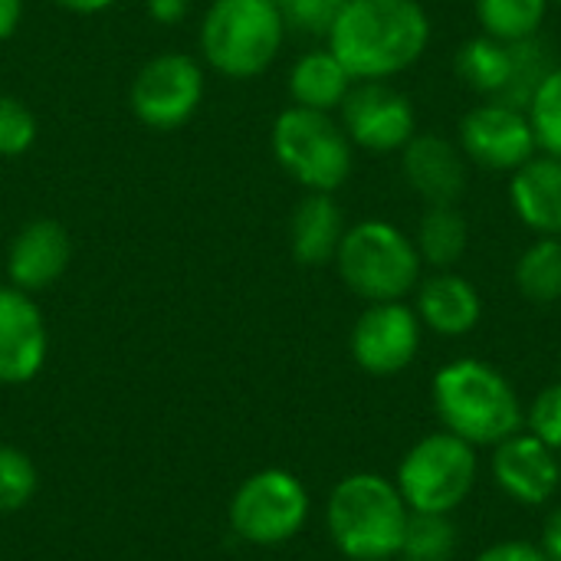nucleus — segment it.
<instances>
[{"instance_id": "1", "label": "nucleus", "mask_w": 561, "mask_h": 561, "mask_svg": "<svg viewBox=\"0 0 561 561\" xmlns=\"http://www.w3.org/2000/svg\"><path fill=\"white\" fill-rule=\"evenodd\" d=\"M431 43L417 0H345L329 30V49L355 82H385L414 66Z\"/></svg>"}, {"instance_id": "2", "label": "nucleus", "mask_w": 561, "mask_h": 561, "mask_svg": "<svg viewBox=\"0 0 561 561\" xmlns=\"http://www.w3.org/2000/svg\"><path fill=\"white\" fill-rule=\"evenodd\" d=\"M431 394L444 431L457 434L473 447H496L506 437L519 434L526 421L523 404L506 375L480 358H460L444 365L434 378Z\"/></svg>"}, {"instance_id": "3", "label": "nucleus", "mask_w": 561, "mask_h": 561, "mask_svg": "<svg viewBox=\"0 0 561 561\" xmlns=\"http://www.w3.org/2000/svg\"><path fill=\"white\" fill-rule=\"evenodd\" d=\"M408 503L398 486L378 473L345 477L325 510V526L335 549L352 561H388L401 552Z\"/></svg>"}, {"instance_id": "4", "label": "nucleus", "mask_w": 561, "mask_h": 561, "mask_svg": "<svg viewBox=\"0 0 561 561\" xmlns=\"http://www.w3.org/2000/svg\"><path fill=\"white\" fill-rule=\"evenodd\" d=\"M286 23L270 0H214L201 23V53L227 79H253L273 66Z\"/></svg>"}, {"instance_id": "5", "label": "nucleus", "mask_w": 561, "mask_h": 561, "mask_svg": "<svg viewBox=\"0 0 561 561\" xmlns=\"http://www.w3.org/2000/svg\"><path fill=\"white\" fill-rule=\"evenodd\" d=\"M342 283L368 302H398L421 279V253L414 240L388 220H362L345 230L339 253Z\"/></svg>"}, {"instance_id": "6", "label": "nucleus", "mask_w": 561, "mask_h": 561, "mask_svg": "<svg viewBox=\"0 0 561 561\" xmlns=\"http://www.w3.org/2000/svg\"><path fill=\"white\" fill-rule=\"evenodd\" d=\"M273 154L309 194H335L352 174V141L329 112L302 105L279 112L273 122Z\"/></svg>"}, {"instance_id": "7", "label": "nucleus", "mask_w": 561, "mask_h": 561, "mask_svg": "<svg viewBox=\"0 0 561 561\" xmlns=\"http://www.w3.org/2000/svg\"><path fill=\"white\" fill-rule=\"evenodd\" d=\"M477 483L473 444L450 431L421 437L398 467V493L411 513H444L450 516Z\"/></svg>"}, {"instance_id": "8", "label": "nucleus", "mask_w": 561, "mask_h": 561, "mask_svg": "<svg viewBox=\"0 0 561 561\" xmlns=\"http://www.w3.org/2000/svg\"><path fill=\"white\" fill-rule=\"evenodd\" d=\"M309 519V493L289 470H260L247 477L230 500V526L250 546H283Z\"/></svg>"}, {"instance_id": "9", "label": "nucleus", "mask_w": 561, "mask_h": 561, "mask_svg": "<svg viewBox=\"0 0 561 561\" xmlns=\"http://www.w3.org/2000/svg\"><path fill=\"white\" fill-rule=\"evenodd\" d=\"M204 99V69L194 56L161 53L131 82V112L154 131L187 125Z\"/></svg>"}, {"instance_id": "10", "label": "nucleus", "mask_w": 561, "mask_h": 561, "mask_svg": "<svg viewBox=\"0 0 561 561\" xmlns=\"http://www.w3.org/2000/svg\"><path fill=\"white\" fill-rule=\"evenodd\" d=\"M460 151L486 171H516L536 158L539 141L526 108L503 102H483L460 122Z\"/></svg>"}, {"instance_id": "11", "label": "nucleus", "mask_w": 561, "mask_h": 561, "mask_svg": "<svg viewBox=\"0 0 561 561\" xmlns=\"http://www.w3.org/2000/svg\"><path fill=\"white\" fill-rule=\"evenodd\" d=\"M339 108L348 141L365 151H401L414 138V105L388 82H355Z\"/></svg>"}, {"instance_id": "12", "label": "nucleus", "mask_w": 561, "mask_h": 561, "mask_svg": "<svg viewBox=\"0 0 561 561\" xmlns=\"http://www.w3.org/2000/svg\"><path fill=\"white\" fill-rule=\"evenodd\" d=\"M421 348V319L411 306L371 302L352 329V355L368 375L404 371Z\"/></svg>"}, {"instance_id": "13", "label": "nucleus", "mask_w": 561, "mask_h": 561, "mask_svg": "<svg viewBox=\"0 0 561 561\" xmlns=\"http://www.w3.org/2000/svg\"><path fill=\"white\" fill-rule=\"evenodd\" d=\"M49 355L39 306L16 286H0V385L33 381Z\"/></svg>"}, {"instance_id": "14", "label": "nucleus", "mask_w": 561, "mask_h": 561, "mask_svg": "<svg viewBox=\"0 0 561 561\" xmlns=\"http://www.w3.org/2000/svg\"><path fill=\"white\" fill-rule=\"evenodd\" d=\"M493 477L506 496L523 506H542L556 496L561 483V460L549 444L533 434H513L496 444Z\"/></svg>"}, {"instance_id": "15", "label": "nucleus", "mask_w": 561, "mask_h": 561, "mask_svg": "<svg viewBox=\"0 0 561 561\" xmlns=\"http://www.w3.org/2000/svg\"><path fill=\"white\" fill-rule=\"evenodd\" d=\"M401 168L427 207L457 204L467 191V158L454 141L440 135H414L401 148Z\"/></svg>"}, {"instance_id": "16", "label": "nucleus", "mask_w": 561, "mask_h": 561, "mask_svg": "<svg viewBox=\"0 0 561 561\" xmlns=\"http://www.w3.org/2000/svg\"><path fill=\"white\" fill-rule=\"evenodd\" d=\"M72 260V240L62 224L56 220H33L26 224L7 253L10 283L23 293H39L53 286Z\"/></svg>"}, {"instance_id": "17", "label": "nucleus", "mask_w": 561, "mask_h": 561, "mask_svg": "<svg viewBox=\"0 0 561 561\" xmlns=\"http://www.w3.org/2000/svg\"><path fill=\"white\" fill-rule=\"evenodd\" d=\"M510 201L516 217L539 237H561V158L536 154L513 171Z\"/></svg>"}, {"instance_id": "18", "label": "nucleus", "mask_w": 561, "mask_h": 561, "mask_svg": "<svg viewBox=\"0 0 561 561\" xmlns=\"http://www.w3.org/2000/svg\"><path fill=\"white\" fill-rule=\"evenodd\" d=\"M480 316H483V299L470 279L450 270H440L437 276L421 283L417 319L437 335H447V339L467 335L477 329Z\"/></svg>"}, {"instance_id": "19", "label": "nucleus", "mask_w": 561, "mask_h": 561, "mask_svg": "<svg viewBox=\"0 0 561 561\" xmlns=\"http://www.w3.org/2000/svg\"><path fill=\"white\" fill-rule=\"evenodd\" d=\"M342 237H345V220L332 194H309L299 201L289 220V247L302 266L332 263Z\"/></svg>"}, {"instance_id": "20", "label": "nucleus", "mask_w": 561, "mask_h": 561, "mask_svg": "<svg viewBox=\"0 0 561 561\" xmlns=\"http://www.w3.org/2000/svg\"><path fill=\"white\" fill-rule=\"evenodd\" d=\"M352 85H355V79L335 59L332 49L306 53L302 59H296V66L289 72V95H293V102L302 105V108H316V112L339 108Z\"/></svg>"}, {"instance_id": "21", "label": "nucleus", "mask_w": 561, "mask_h": 561, "mask_svg": "<svg viewBox=\"0 0 561 561\" xmlns=\"http://www.w3.org/2000/svg\"><path fill=\"white\" fill-rule=\"evenodd\" d=\"M457 76L480 95L500 99L513 76V43L493 39V36H473L457 49L454 59Z\"/></svg>"}, {"instance_id": "22", "label": "nucleus", "mask_w": 561, "mask_h": 561, "mask_svg": "<svg viewBox=\"0 0 561 561\" xmlns=\"http://www.w3.org/2000/svg\"><path fill=\"white\" fill-rule=\"evenodd\" d=\"M467 243H470V227L467 217L457 210V204H440L424 210L414 240L421 263H431L434 270H450L454 263L463 260Z\"/></svg>"}, {"instance_id": "23", "label": "nucleus", "mask_w": 561, "mask_h": 561, "mask_svg": "<svg viewBox=\"0 0 561 561\" xmlns=\"http://www.w3.org/2000/svg\"><path fill=\"white\" fill-rule=\"evenodd\" d=\"M549 0H477V20L486 36L503 43H523L539 36Z\"/></svg>"}, {"instance_id": "24", "label": "nucleus", "mask_w": 561, "mask_h": 561, "mask_svg": "<svg viewBox=\"0 0 561 561\" xmlns=\"http://www.w3.org/2000/svg\"><path fill=\"white\" fill-rule=\"evenodd\" d=\"M516 286L529 302L549 306L561 299V240L539 237L516 263Z\"/></svg>"}, {"instance_id": "25", "label": "nucleus", "mask_w": 561, "mask_h": 561, "mask_svg": "<svg viewBox=\"0 0 561 561\" xmlns=\"http://www.w3.org/2000/svg\"><path fill=\"white\" fill-rule=\"evenodd\" d=\"M552 69H556L552 46L542 36L513 43V76H510V85L503 89V95L493 99V102H503V105H513V108H529L536 89L542 85V79Z\"/></svg>"}, {"instance_id": "26", "label": "nucleus", "mask_w": 561, "mask_h": 561, "mask_svg": "<svg viewBox=\"0 0 561 561\" xmlns=\"http://www.w3.org/2000/svg\"><path fill=\"white\" fill-rule=\"evenodd\" d=\"M398 556L404 561H450L457 556V526L444 513H411Z\"/></svg>"}, {"instance_id": "27", "label": "nucleus", "mask_w": 561, "mask_h": 561, "mask_svg": "<svg viewBox=\"0 0 561 561\" xmlns=\"http://www.w3.org/2000/svg\"><path fill=\"white\" fill-rule=\"evenodd\" d=\"M36 486L39 477L33 460L16 447L0 444V516L20 513L36 496Z\"/></svg>"}, {"instance_id": "28", "label": "nucleus", "mask_w": 561, "mask_h": 561, "mask_svg": "<svg viewBox=\"0 0 561 561\" xmlns=\"http://www.w3.org/2000/svg\"><path fill=\"white\" fill-rule=\"evenodd\" d=\"M529 122L536 131V141L546 154L561 158V66H556L542 85L536 89L533 102H529Z\"/></svg>"}, {"instance_id": "29", "label": "nucleus", "mask_w": 561, "mask_h": 561, "mask_svg": "<svg viewBox=\"0 0 561 561\" xmlns=\"http://www.w3.org/2000/svg\"><path fill=\"white\" fill-rule=\"evenodd\" d=\"M286 30H296V33H306V36H329L335 16L342 13L345 0H270Z\"/></svg>"}, {"instance_id": "30", "label": "nucleus", "mask_w": 561, "mask_h": 561, "mask_svg": "<svg viewBox=\"0 0 561 561\" xmlns=\"http://www.w3.org/2000/svg\"><path fill=\"white\" fill-rule=\"evenodd\" d=\"M36 141V118L16 95H0V158H20Z\"/></svg>"}, {"instance_id": "31", "label": "nucleus", "mask_w": 561, "mask_h": 561, "mask_svg": "<svg viewBox=\"0 0 561 561\" xmlns=\"http://www.w3.org/2000/svg\"><path fill=\"white\" fill-rule=\"evenodd\" d=\"M526 424L533 437H539L552 450H561V381L539 391V398L529 404Z\"/></svg>"}, {"instance_id": "32", "label": "nucleus", "mask_w": 561, "mask_h": 561, "mask_svg": "<svg viewBox=\"0 0 561 561\" xmlns=\"http://www.w3.org/2000/svg\"><path fill=\"white\" fill-rule=\"evenodd\" d=\"M477 561H549V556L539 549V546H533V542H496V546H490L486 552H480Z\"/></svg>"}, {"instance_id": "33", "label": "nucleus", "mask_w": 561, "mask_h": 561, "mask_svg": "<svg viewBox=\"0 0 561 561\" xmlns=\"http://www.w3.org/2000/svg\"><path fill=\"white\" fill-rule=\"evenodd\" d=\"M145 7H148V16L164 23V26L181 23L187 13V0H145Z\"/></svg>"}, {"instance_id": "34", "label": "nucleus", "mask_w": 561, "mask_h": 561, "mask_svg": "<svg viewBox=\"0 0 561 561\" xmlns=\"http://www.w3.org/2000/svg\"><path fill=\"white\" fill-rule=\"evenodd\" d=\"M549 561H561V506L556 513H549L546 526H542V546H539Z\"/></svg>"}, {"instance_id": "35", "label": "nucleus", "mask_w": 561, "mask_h": 561, "mask_svg": "<svg viewBox=\"0 0 561 561\" xmlns=\"http://www.w3.org/2000/svg\"><path fill=\"white\" fill-rule=\"evenodd\" d=\"M23 20V0H0V43L16 33Z\"/></svg>"}, {"instance_id": "36", "label": "nucleus", "mask_w": 561, "mask_h": 561, "mask_svg": "<svg viewBox=\"0 0 561 561\" xmlns=\"http://www.w3.org/2000/svg\"><path fill=\"white\" fill-rule=\"evenodd\" d=\"M56 3L66 7V10H72V13H99V10L112 7L115 0H56Z\"/></svg>"}, {"instance_id": "37", "label": "nucleus", "mask_w": 561, "mask_h": 561, "mask_svg": "<svg viewBox=\"0 0 561 561\" xmlns=\"http://www.w3.org/2000/svg\"><path fill=\"white\" fill-rule=\"evenodd\" d=\"M556 3H561V0H556Z\"/></svg>"}]
</instances>
